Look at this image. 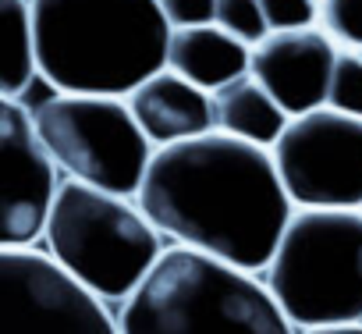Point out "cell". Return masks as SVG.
Returning a JSON list of instances; mask_svg holds the SVG:
<instances>
[{
	"label": "cell",
	"instance_id": "obj_8",
	"mask_svg": "<svg viewBox=\"0 0 362 334\" xmlns=\"http://www.w3.org/2000/svg\"><path fill=\"white\" fill-rule=\"evenodd\" d=\"M0 334H117V323L47 253L0 249Z\"/></svg>",
	"mask_w": 362,
	"mask_h": 334
},
{
	"label": "cell",
	"instance_id": "obj_13",
	"mask_svg": "<svg viewBox=\"0 0 362 334\" xmlns=\"http://www.w3.org/2000/svg\"><path fill=\"white\" fill-rule=\"evenodd\" d=\"M210 107H214V132L235 135L263 149H270L288 125V114L252 75H242L210 93Z\"/></svg>",
	"mask_w": 362,
	"mask_h": 334
},
{
	"label": "cell",
	"instance_id": "obj_17",
	"mask_svg": "<svg viewBox=\"0 0 362 334\" xmlns=\"http://www.w3.org/2000/svg\"><path fill=\"white\" fill-rule=\"evenodd\" d=\"M320 29L337 47L362 54V0H320Z\"/></svg>",
	"mask_w": 362,
	"mask_h": 334
},
{
	"label": "cell",
	"instance_id": "obj_7",
	"mask_svg": "<svg viewBox=\"0 0 362 334\" xmlns=\"http://www.w3.org/2000/svg\"><path fill=\"white\" fill-rule=\"evenodd\" d=\"M270 156L295 210H362V117L330 107L288 117Z\"/></svg>",
	"mask_w": 362,
	"mask_h": 334
},
{
	"label": "cell",
	"instance_id": "obj_20",
	"mask_svg": "<svg viewBox=\"0 0 362 334\" xmlns=\"http://www.w3.org/2000/svg\"><path fill=\"white\" fill-rule=\"evenodd\" d=\"M298 334H362V323H330V327H313Z\"/></svg>",
	"mask_w": 362,
	"mask_h": 334
},
{
	"label": "cell",
	"instance_id": "obj_12",
	"mask_svg": "<svg viewBox=\"0 0 362 334\" xmlns=\"http://www.w3.org/2000/svg\"><path fill=\"white\" fill-rule=\"evenodd\" d=\"M249 47L228 36L224 29L196 25V29H174L167 43V68L185 82L199 86L203 93H217L221 86L249 75Z\"/></svg>",
	"mask_w": 362,
	"mask_h": 334
},
{
	"label": "cell",
	"instance_id": "obj_5",
	"mask_svg": "<svg viewBox=\"0 0 362 334\" xmlns=\"http://www.w3.org/2000/svg\"><path fill=\"white\" fill-rule=\"evenodd\" d=\"M259 277L295 330L362 323V210H295Z\"/></svg>",
	"mask_w": 362,
	"mask_h": 334
},
{
	"label": "cell",
	"instance_id": "obj_10",
	"mask_svg": "<svg viewBox=\"0 0 362 334\" xmlns=\"http://www.w3.org/2000/svg\"><path fill=\"white\" fill-rule=\"evenodd\" d=\"M341 47L320 29L270 33L249 54V75L277 100L288 117L327 107V89Z\"/></svg>",
	"mask_w": 362,
	"mask_h": 334
},
{
	"label": "cell",
	"instance_id": "obj_11",
	"mask_svg": "<svg viewBox=\"0 0 362 334\" xmlns=\"http://www.w3.org/2000/svg\"><path fill=\"white\" fill-rule=\"evenodd\" d=\"M124 100H128L132 117H135V125L142 128V135L149 139L153 149L177 146V142H189V139L214 132L210 93L185 82L170 68H160L156 75H149Z\"/></svg>",
	"mask_w": 362,
	"mask_h": 334
},
{
	"label": "cell",
	"instance_id": "obj_3",
	"mask_svg": "<svg viewBox=\"0 0 362 334\" xmlns=\"http://www.w3.org/2000/svg\"><path fill=\"white\" fill-rule=\"evenodd\" d=\"M117 334H298L259 274L167 246L121 302Z\"/></svg>",
	"mask_w": 362,
	"mask_h": 334
},
{
	"label": "cell",
	"instance_id": "obj_16",
	"mask_svg": "<svg viewBox=\"0 0 362 334\" xmlns=\"http://www.w3.org/2000/svg\"><path fill=\"white\" fill-rule=\"evenodd\" d=\"M327 107L341 110L348 117H362V54H355V50L337 54L330 89H327Z\"/></svg>",
	"mask_w": 362,
	"mask_h": 334
},
{
	"label": "cell",
	"instance_id": "obj_2",
	"mask_svg": "<svg viewBox=\"0 0 362 334\" xmlns=\"http://www.w3.org/2000/svg\"><path fill=\"white\" fill-rule=\"evenodd\" d=\"M36 79L54 93L128 96L167 68L170 25L156 0H29Z\"/></svg>",
	"mask_w": 362,
	"mask_h": 334
},
{
	"label": "cell",
	"instance_id": "obj_14",
	"mask_svg": "<svg viewBox=\"0 0 362 334\" xmlns=\"http://www.w3.org/2000/svg\"><path fill=\"white\" fill-rule=\"evenodd\" d=\"M36 79L29 0H0V96L22 100Z\"/></svg>",
	"mask_w": 362,
	"mask_h": 334
},
{
	"label": "cell",
	"instance_id": "obj_19",
	"mask_svg": "<svg viewBox=\"0 0 362 334\" xmlns=\"http://www.w3.org/2000/svg\"><path fill=\"white\" fill-rule=\"evenodd\" d=\"M163 22L174 29H196V25H210L214 22V8L217 0H156Z\"/></svg>",
	"mask_w": 362,
	"mask_h": 334
},
{
	"label": "cell",
	"instance_id": "obj_9",
	"mask_svg": "<svg viewBox=\"0 0 362 334\" xmlns=\"http://www.w3.org/2000/svg\"><path fill=\"white\" fill-rule=\"evenodd\" d=\"M61 175L47 156L33 110L0 96V249H33L54 203Z\"/></svg>",
	"mask_w": 362,
	"mask_h": 334
},
{
	"label": "cell",
	"instance_id": "obj_15",
	"mask_svg": "<svg viewBox=\"0 0 362 334\" xmlns=\"http://www.w3.org/2000/svg\"><path fill=\"white\" fill-rule=\"evenodd\" d=\"M214 25L224 29L228 36H235L238 43H245L249 50L270 36L259 0H217V8H214Z\"/></svg>",
	"mask_w": 362,
	"mask_h": 334
},
{
	"label": "cell",
	"instance_id": "obj_1",
	"mask_svg": "<svg viewBox=\"0 0 362 334\" xmlns=\"http://www.w3.org/2000/svg\"><path fill=\"white\" fill-rule=\"evenodd\" d=\"M135 200L174 246L249 274L267 270L295 214L270 149L224 132L153 149Z\"/></svg>",
	"mask_w": 362,
	"mask_h": 334
},
{
	"label": "cell",
	"instance_id": "obj_18",
	"mask_svg": "<svg viewBox=\"0 0 362 334\" xmlns=\"http://www.w3.org/2000/svg\"><path fill=\"white\" fill-rule=\"evenodd\" d=\"M270 33L309 29L320 22V0H259Z\"/></svg>",
	"mask_w": 362,
	"mask_h": 334
},
{
	"label": "cell",
	"instance_id": "obj_4",
	"mask_svg": "<svg viewBox=\"0 0 362 334\" xmlns=\"http://www.w3.org/2000/svg\"><path fill=\"white\" fill-rule=\"evenodd\" d=\"M47 256L96 302H124L163 256V235L135 196H114L61 178L43 238Z\"/></svg>",
	"mask_w": 362,
	"mask_h": 334
},
{
	"label": "cell",
	"instance_id": "obj_6",
	"mask_svg": "<svg viewBox=\"0 0 362 334\" xmlns=\"http://www.w3.org/2000/svg\"><path fill=\"white\" fill-rule=\"evenodd\" d=\"M33 125L57 175L114 196H139L153 146L128 100L54 93L33 107Z\"/></svg>",
	"mask_w": 362,
	"mask_h": 334
}]
</instances>
